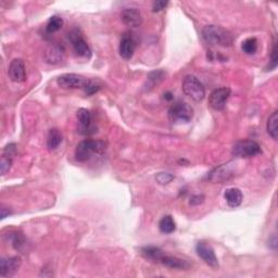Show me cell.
<instances>
[{
    "label": "cell",
    "mask_w": 278,
    "mask_h": 278,
    "mask_svg": "<svg viewBox=\"0 0 278 278\" xmlns=\"http://www.w3.org/2000/svg\"><path fill=\"white\" fill-rule=\"evenodd\" d=\"M183 92L195 101H202L205 97V88L203 84L194 75L184 77L182 84Z\"/></svg>",
    "instance_id": "obj_4"
},
{
    "label": "cell",
    "mask_w": 278,
    "mask_h": 278,
    "mask_svg": "<svg viewBox=\"0 0 278 278\" xmlns=\"http://www.w3.org/2000/svg\"><path fill=\"white\" fill-rule=\"evenodd\" d=\"M63 140V135L58 128H53L50 130L48 133V137H47V147L50 149V150H55V149L58 148L61 142Z\"/></svg>",
    "instance_id": "obj_21"
},
{
    "label": "cell",
    "mask_w": 278,
    "mask_h": 278,
    "mask_svg": "<svg viewBox=\"0 0 278 278\" xmlns=\"http://www.w3.org/2000/svg\"><path fill=\"white\" fill-rule=\"evenodd\" d=\"M234 175H235V163L228 162L212 169L208 175V179L213 183H223L225 181H228V179L233 177Z\"/></svg>",
    "instance_id": "obj_9"
},
{
    "label": "cell",
    "mask_w": 278,
    "mask_h": 278,
    "mask_svg": "<svg viewBox=\"0 0 278 278\" xmlns=\"http://www.w3.org/2000/svg\"><path fill=\"white\" fill-rule=\"evenodd\" d=\"M159 228L163 234H172L176 229V224L171 215H167L159 222Z\"/></svg>",
    "instance_id": "obj_23"
},
{
    "label": "cell",
    "mask_w": 278,
    "mask_h": 278,
    "mask_svg": "<svg viewBox=\"0 0 278 278\" xmlns=\"http://www.w3.org/2000/svg\"><path fill=\"white\" fill-rule=\"evenodd\" d=\"M122 22L130 28H139L142 24V15L136 8H126L120 14Z\"/></svg>",
    "instance_id": "obj_15"
},
{
    "label": "cell",
    "mask_w": 278,
    "mask_h": 278,
    "mask_svg": "<svg viewBox=\"0 0 278 278\" xmlns=\"http://www.w3.org/2000/svg\"><path fill=\"white\" fill-rule=\"evenodd\" d=\"M12 163H13V159L3 156L1 157V161H0V171H1L2 175L6 174L9 169L11 168Z\"/></svg>",
    "instance_id": "obj_28"
},
{
    "label": "cell",
    "mask_w": 278,
    "mask_h": 278,
    "mask_svg": "<svg viewBox=\"0 0 278 278\" xmlns=\"http://www.w3.org/2000/svg\"><path fill=\"white\" fill-rule=\"evenodd\" d=\"M173 94L171 91H167V92H166V94H164V99L166 100H167V101H171V100H173Z\"/></svg>",
    "instance_id": "obj_35"
},
{
    "label": "cell",
    "mask_w": 278,
    "mask_h": 278,
    "mask_svg": "<svg viewBox=\"0 0 278 278\" xmlns=\"http://www.w3.org/2000/svg\"><path fill=\"white\" fill-rule=\"evenodd\" d=\"M224 198L230 208H237L239 207L241 202H243L244 195L239 188L233 187L226 189V192L224 194Z\"/></svg>",
    "instance_id": "obj_18"
},
{
    "label": "cell",
    "mask_w": 278,
    "mask_h": 278,
    "mask_svg": "<svg viewBox=\"0 0 278 278\" xmlns=\"http://www.w3.org/2000/svg\"><path fill=\"white\" fill-rule=\"evenodd\" d=\"M22 265V260L20 256L2 257L0 261V276L10 277L13 276Z\"/></svg>",
    "instance_id": "obj_12"
},
{
    "label": "cell",
    "mask_w": 278,
    "mask_h": 278,
    "mask_svg": "<svg viewBox=\"0 0 278 278\" xmlns=\"http://www.w3.org/2000/svg\"><path fill=\"white\" fill-rule=\"evenodd\" d=\"M241 49L247 55H254L257 51V40L255 37L247 38L241 45Z\"/></svg>",
    "instance_id": "obj_26"
},
{
    "label": "cell",
    "mask_w": 278,
    "mask_h": 278,
    "mask_svg": "<svg viewBox=\"0 0 278 278\" xmlns=\"http://www.w3.org/2000/svg\"><path fill=\"white\" fill-rule=\"evenodd\" d=\"M195 115L194 109L184 101H177L169 107L167 116L172 123H189Z\"/></svg>",
    "instance_id": "obj_3"
},
{
    "label": "cell",
    "mask_w": 278,
    "mask_h": 278,
    "mask_svg": "<svg viewBox=\"0 0 278 278\" xmlns=\"http://www.w3.org/2000/svg\"><path fill=\"white\" fill-rule=\"evenodd\" d=\"M231 90L228 87H220L214 89L209 96V105L215 111H222L225 109L227 100L229 99Z\"/></svg>",
    "instance_id": "obj_8"
},
{
    "label": "cell",
    "mask_w": 278,
    "mask_h": 278,
    "mask_svg": "<svg viewBox=\"0 0 278 278\" xmlns=\"http://www.w3.org/2000/svg\"><path fill=\"white\" fill-rule=\"evenodd\" d=\"M204 201V195H195L190 198L189 203L192 205H199Z\"/></svg>",
    "instance_id": "obj_33"
},
{
    "label": "cell",
    "mask_w": 278,
    "mask_h": 278,
    "mask_svg": "<svg viewBox=\"0 0 278 278\" xmlns=\"http://www.w3.org/2000/svg\"><path fill=\"white\" fill-rule=\"evenodd\" d=\"M140 253L143 257H146V259L151 260L153 262H158V263H160V261L164 255L163 251L154 246L142 247V248H140Z\"/></svg>",
    "instance_id": "obj_19"
},
{
    "label": "cell",
    "mask_w": 278,
    "mask_h": 278,
    "mask_svg": "<svg viewBox=\"0 0 278 278\" xmlns=\"http://www.w3.org/2000/svg\"><path fill=\"white\" fill-rule=\"evenodd\" d=\"M17 153H18V146L15 145V143H9V145L4 147L2 151V156L14 159V157L17 156Z\"/></svg>",
    "instance_id": "obj_27"
},
{
    "label": "cell",
    "mask_w": 278,
    "mask_h": 278,
    "mask_svg": "<svg viewBox=\"0 0 278 278\" xmlns=\"http://www.w3.org/2000/svg\"><path fill=\"white\" fill-rule=\"evenodd\" d=\"M160 263L166 267H167V269H171V270L186 271L190 269V266H192L189 262L186 260L179 259V257H176V256H169V255H163Z\"/></svg>",
    "instance_id": "obj_17"
},
{
    "label": "cell",
    "mask_w": 278,
    "mask_h": 278,
    "mask_svg": "<svg viewBox=\"0 0 278 278\" xmlns=\"http://www.w3.org/2000/svg\"><path fill=\"white\" fill-rule=\"evenodd\" d=\"M276 66H277V45L275 44L274 47H273L272 55H271V65H270V70L275 69Z\"/></svg>",
    "instance_id": "obj_31"
},
{
    "label": "cell",
    "mask_w": 278,
    "mask_h": 278,
    "mask_svg": "<svg viewBox=\"0 0 278 278\" xmlns=\"http://www.w3.org/2000/svg\"><path fill=\"white\" fill-rule=\"evenodd\" d=\"M8 74L14 83H24L27 81V69L22 59H13L9 65Z\"/></svg>",
    "instance_id": "obj_13"
},
{
    "label": "cell",
    "mask_w": 278,
    "mask_h": 278,
    "mask_svg": "<svg viewBox=\"0 0 278 278\" xmlns=\"http://www.w3.org/2000/svg\"><path fill=\"white\" fill-rule=\"evenodd\" d=\"M167 4H168L167 1H154L153 4H152V11L153 12L161 11V10L166 9Z\"/></svg>",
    "instance_id": "obj_32"
},
{
    "label": "cell",
    "mask_w": 278,
    "mask_h": 278,
    "mask_svg": "<svg viewBox=\"0 0 278 278\" xmlns=\"http://www.w3.org/2000/svg\"><path fill=\"white\" fill-rule=\"evenodd\" d=\"M164 77H166V73H164V71L162 70H157V71L150 72V73H149L147 76L145 89L148 91L152 90L154 87L161 83V82L164 80Z\"/></svg>",
    "instance_id": "obj_20"
},
{
    "label": "cell",
    "mask_w": 278,
    "mask_h": 278,
    "mask_svg": "<svg viewBox=\"0 0 278 278\" xmlns=\"http://www.w3.org/2000/svg\"><path fill=\"white\" fill-rule=\"evenodd\" d=\"M89 81L90 80L86 79V77L82 75L75 73H68L59 76L58 80H56V83H58L61 88L64 89H85V87L89 83Z\"/></svg>",
    "instance_id": "obj_7"
},
{
    "label": "cell",
    "mask_w": 278,
    "mask_h": 278,
    "mask_svg": "<svg viewBox=\"0 0 278 278\" xmlns=\"http://www.w3.org/2000/svg\"><path fill=\"white\" fill-rule=\"evenodd\" d=\"M69 40L72 44V47H73L75 54L82 56V58L89 59L91 56V49L89 47V45L87 44L85 38L83 37V34L81 33L80 29L74 28L72 29L69 33Z\"/></svg>",
    "instance_id": "obj_6"
},
{
    "label": "cell",
    "mask_w": 278,
    "mask_h": 278,
    "mask_svg": "<svg viewBox=\"0 0 278 278\" xmlns=\"http://www.w3.org/2000/svg\"><path fill=\"white\" fill-rule=\"evenodd\" d=\"M107 150V143L104 140L86 139L81 141L75 149V159L79 162L90 160L94 154H104Z\"/></svg>",
    "instance_id": "obj_2"
},
{
    "label": "cell",
    "mask_w": 278,
    "mask_h": 278,
    "mask_svg": "<svg viewBox=\"0 0 278 278\" xmlns=\"http://www.w3.org/2000/svg\"><path fill=\"white\" fill-rule=\"evenodd\" d=\"M195 251H197V254L201 257L205 264H208L210 267H213V269L219 267V260L211 245L204 243V241H200L195 246Z\"/></svg>",
    "instance_id": "obj_10"
},
{
    "label": "cell",
    "mask_w": 278,
    "mask_h": 278,
    "mask_svg": "<svg viewBox=\"0 0 278 278\" xmlns=\"http://www.w3.org/2000/svg\"><path fill=\"white\" fill-rule=\"evenodd\" d=\"M266 131L269 133V135L274 140H276L278 137V111H274L270 115L269 120H267Z\"/></svg>",
    "instance_id": "obj_22"
},
{
    "label": "cell",
    "mask_w": 278,
    "mask_h": 278,
    "mask_svg": "<svg viewBox=\"0 0 278 278\" xmlns=\"http://www.w3.org/2000/svg\"><path fill=\"white\" fill-rule=\"evenodd\" d=\"M135 50H136V40L134 38L133 34L130 32L124 33V35H123L121 38L120 47H118L120 56L123 59L130 60L133 58Z\"/></svg>",
    "instance_id": "obj_14"
},
{
    "label": "cell",
    "mask_w": 278,
    "mask_h": 278,
    "mask_svg": "<svg viewBox=\"0 0 278 278\" xmlns=\"http://www.w3.org/2000/svg\"><path fill=\"white\" fill-rule=\"evenodd\" d=\"M100 88H101L100 85H98L97 83H95V82L89 81V83L87 84V86L85 87L84 91L86 92V95L90 96V95H94V94H96L97 91H99V90H100Z\"/></svg>",
    "instance_id": "obj_30"
},
{
    "label": "cell",
    "mask_w": 278,
    "mask_h": 278,
    "mask_svg": "<svg viewBox=\"0 0 278 278\" xmlns=\"http://www.w3.org/2000/svg\"><path fill=\"white\" fill-rule=\"evenodd\" d=\"M174 178H175L174 175L169 173H159L156 176L157 182L161 185H167L171 183Z\"/></svg>",
    "instance_id": "obj_29"
},
{
    "label": "cell",
    "mask_w": 278,
    "mask_h": 278,
    "mask_svg": "<svg viewBox=\"0 0 278 278\" xmlns=\"http://www.w3.org/2000/svg\"><path fill=\"white\" fill-rule=\"evenodd\" d=\"M202 38L211 46L230 47L234 44V35L228 29L219 25H207L202 29Z\"/></svg>",
    "instance_id": "obj_1"
},
{
    "label": "cell",
    "mask_w": 278,
    "mask_h": 278,
    "mask_svg": "<svg viewBox=\"0 0 278 278\" xmlns=\"http://www.w3.org/2000/svg\"><path fill=\"white\" fill-rule=\"evenodd\" d=\"M11 243L12 247L17 251H24V249L27 248V240L23 237V235L19 231H15V233L11 234Z\"/></svg>",
    "instance_id": "obj_25"
},
{
    "label": "cell",
    "mask_w": 278,
    "mask_h": 278,
    "mask_svg": "<svg viewBox=\"0 0 278 278\" xmlns=\"http://www.w3.org/2000/svg\"><path fill=\"white\" fill-rule=\"evenodd\" d=\"M77 120H79V132L81 135H90L96 132V127L92 125V116L89 110L81 108L77 111Z\"/></svg>",
    "instance_id": "obj_11"
},
{
    "label": "cell",
    "mask_w": 278,
    "mask_h": 278,
    "mask_svg": "<svg viewBox=\"0 0 278 278\" xmlns=\"http://www.w3.org/2000/svg\"><path fill=\"white\" fill-rule=\"evenodd\" d=\"M62 27H63V19L59 17V15H54V17H51L48 20L47 25H46V32L49 34H54L56 32H58Z\"/></svg>",
    "instance_id": "obj_24"
},
{
    "label": "cell",
    "mask_w": 278,
    "mask_h": 278,
    "mask_svg": "<svg viewBox=\"0 0 278 278\" xmlns=\"http://www.w3.org/2000/svg\"><path fill=\"white\" fill-rule=\"evenodd\" d=\"M8 208L4 207V205H1V220H4L7 218L8 215L12 214V212L10 210H7Z\"/></svg>",
    "instance_id": "obj_34"
},
{
    "label": "cell",
    "mask_w": 278,
    "mask_h": 278,
    "mask_svg": "<svg viewBox=\"0 0 278 278\" xmlns=\"http://www.w3.org/2000/svg\"><path fill=\"white\" fill-rule=\"evenodd\" d=\"M64 48L60 45H50L45 51V60L49 64H58L63 60Z\"/></svg>",
    "instance_id": "obj_16"
},
{
    "label": "cell",
    "mask_w": 278,
    "mask_h": 278,
    "mask_svg": "<svg viewBox=\"0 0 278 278\" xmlns=\"http://www.w3.org/2000/svg\"><path fill=\"white\" fill-rule=\"evenodd\" d=\"M262 152L259 143L250 139L237 141L233 147V156L237 158H252Z\"/></svg>",
    "instance_id": "obj_5"
}]
</instances>
